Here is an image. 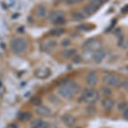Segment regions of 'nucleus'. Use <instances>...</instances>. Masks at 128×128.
I'll list each match as a JSON object with an SVG mask.
<instances>
[{"label":"nucleus","mask_w":128,"mask_h":128,"mask_svg":"<svg viewBox=\"0 0 128 128\" xmlns=\"http://www.w3.org/2000/svg\"><path fill=\"white\" fill-rule=\"evenodd\" d=\"M79 92L80 86L76 82L71 81V80L61 84L57 89V92L60 96L65 99H68V100L73 98L74 95L77 94Z\"/></svg>","instance_id":"f257e3e1"},{"label":"nucleus","mask_w":128,"mask_h":128,"mask_svg":"<svg viewBox=\"0 0 128 128\" xmlns=\"http://www.w3.org/2000/svg\"><path fill=\"white\" fill-rule=\"evenodd\" d=\"M99 96H100V94L98 90L95 89L89 88L84 90L81 98L84 102H87L89 104H94L99 100Z\"/></svg>","instance_id":"f03ea898"},{"label":"nucleus","mask_w":128,"mask_h":128,"mask_svg":"<svg viewBox=\"0 0 128 128\" xmlns=\"http://www.w3.org/2000/svg\"><path fill=\"white\" fill-rule=\"evenodd\" d=\"M118 108L120 110L123 111L125 110V109L127 108V105H126V102H120L119 105H118Z\"/></svg>","instance_id":"f3484780"},{"label":"nucleus","mask_w":128,"mask_h":128,"mask_svg":"<svg viewBox=\"0 0 128 128\" xmlns=\"http://www.w3.org/2000/svg\"><path fill=\"white\" fill-rule=\"evenodd\" d=\"M44 121L41 119H36L31 123V128H42Z\"/></svg>","instance_id":"9b49d317"},{"label":"nucleus","mask_w":128,"mask_h":128,"mask_svg":"<svg viewBox=\"0 0 128 128\" xmlns=\"http://www.w3.org/2000/svg\"><path fill=\"white\" fill-rule=\"evenodd\" d=\"M123 116H124V118H125L126 120L127 119V108L126 109H125V110H123Z\"/></svg>","instance_id":"b1692460"},{"label":"nucleus","mask_w":128,"mask_h":128,"mask_svg":"<svg viewBox=\"0 0 128 128\" xmlns=\"http://www.w3.org/2000/svg\"><path fill=\"white\" fill-rule=\"evenodd\" d=\"M74 54H75V50H73V49L65 50L62 52V55L65 57H71V56H73Z\"/></svg>","instance_id":"ddd939ff"},{"label":"nucleus","mask_w":128,"mask_h":128,"mask_svg":"<svg viewBox=\"0 0 128 128\" xmlns=\"http://www.w3.org/2000/svg\"><path fill=\"white\" fill-rule=\"evenodd\" d=\"M50 19L55 24H62V22H64V16L62 12L56 11L51 14Z\"/></svg>","instance_id":"0eeeda50"},{"label":"nucleus","mask_w":128,"mask_h":128,"mask_svg":"<svg viewBox=\"0 0 128 128\" xmlns=\"http://www.w3.org/2000/svg\"><path fill=\"white\" fill-rule=\"evenodd\" d=\"M64 123L67 126H73L74 123L76 122V119L73 116H70V115H68L65 119H63Z\"/></svg>","instance_id":"f8f14e48"},{"label":"nucleus","mask_w":128,"mask_h":128,"mask_svg":"<svg viewBox=\"0 0 128 128\" xmlns=\"http://www.w3.org/2000/svg\"><path fill=\"white\" fill-rule=\"evenodd\" d=\"M63 32H64L63 29H55V30L51 31L50 34L53 35H61L63 34Z\"/></svg>","instance_id":"6ab92c4d"},{"label":"nucleus","mask_w":128,"mask_h":128,"mask_svg":"<svg viewBox=\"0 0 128 128\" xmlns=\"http://www.w3.org/2000/svg\"><path fill=\"white\" fill-rule=\"evenodd\" d=\"M31 102H32L34 104H35V105H40V102H41V99L40 98H34L31 100Z\"/></svg>","instance_id":"aec40b11"},{"label":"nucleus","mask_w":128,"mask_h":128,"mask_svg":"<svg viewBox=\"0 0 128 128\" xmlns=\"http://www.w3.org/2000/svg\"><path fill=\"white\" fill-rule=\"evenodd\" d=\"M36 112L40 115H42V116L48 117L50 115H51L50 109L48 107L44 106V105H42V104L38 105V107H37V108H36Z\"/></svg>","instance_id":"6e6552de"},{"label":"nucleus","mask_w":128,"mask_h":128,"mask_svg":"<svg viewBox=\"0 0 128 128\" xmlns=\"http://www.w3.org/2000/svg\"><path fill=\"white\" fill-rule=\"evenodd\" d=\"M31 117H32V114H31L30 113L24 112V113H22V114H20V118L22 120H28L29 119H31Z\"/></svg>","instance_id":"4468645a"},{"label":"nucleus","mask_w":128,"mask_h":128,"mask_svg":"<svg viewBox=\"0 0 128 128\" xmlns=\"http://www.w3.org/2000/svg\"><path fill=\"white\" fill-rule=\"evenodd\" d=\"M11 48L16 54H20L26 50L28 44H26V40H23V38H15V40L11 41Z\"/></svg>","instance_id":"7ed1b4c3"},{"label":"nucleus","mask_w":128,"mask_h":128,"mask_svg":"<svg viewBox=\"0 0 128 128\" xmlns=\"http://www.w3.org/2000/svg\"><path fill=\"white\" fill-rule=\"evenodd\" d=\"M56 45V43L55 41H50V42L46 43V50H50L55 48Z\"/></svg>","instance_id":"2eb2a0df"},{"label":"nucleus","mask_w":128,"mask_h":128,"mask_svg":"<svg viewBox=\"0 0 128 128\" xmlns=\"http://www.w3.org/2000/svg\"><path fill=\"white\" fill-rule=\"evenodd\" d=\"M70 44V41L69 40H64L62 42V44L63 45V46H66V45H68Z\"/></svg>","instance_id":"5701e85b"},{"label":"nucleus","mask_w":128,"mask_h":128,"mask_svg":"<svg viewBox=\"0 0 128 128\" xmlns=\"http://www.w3.org/2000/svg\"><path fill=\"white\" fill-rule=\"evenodd\" d=\"M98 81V75L96 71H90L86 76V83L90 86H96Z\"/></svg>","instance_id":"423d86ee"},{"label":"nucleus","mask_w":128,"mask_h":128,"mask_svg":"<svg viewBox=\"0 0 128 128\" xmlns=\"http://www.w3.org/2000/svg\"><path fill=\"white\" fill-rule=\"evenodd\" d=\"M38 14L40 16H44V14H45V9H44V7H40V9H38Z\"/></svg>","instance_id":"4be33fe9"},{"label":"nucleus","mask_w":128,"mask_h":128,"mask_svg":"<svg viewBox=\"0 0 128 128\" xmlns=\"http://www.w3.org/2000/svg\"><path fill=\"white\" fill-rule=\"evenodd\" d=\"M74 128H80V127H77V126H75V127H74Z\"/></svg>","instance_id":"393cba45"},{"label":"nucleus","mask_w":128,"mask_h":128,"mask_svg":"<svg viewBox=\"0 0 128 128\" xmlns=\"http://www.w3.org/2000/svg\"><path fill=\"white\" fill-rule=\"evenodd\" d=\"M81 1H83V0H65L66 4H74L80 3Z\"/></svg>","instance_id":"412c9836"},{"label":"nucleus","mask_w":128,"mask_h":128,"mask_svg":"<svg viewBox=\"0 0 128 128\" xmlns=\"http://www.w3.org/2000/svg\"><path fill=\"white\" fill-rule=\"evenodd\" d=\"M102 94L105 95V96H109V95L112 93L111 90L108 87V86H105V87H102Z\"/></svg>","instance_id":"dca6fc26"},{"label":"nucleus","mask_w":128,"mask_h":128,"mask_svg":"<svg viewBox=\"0 0 128 128\" xmlns=\"http://www.w3.org/2000/svg\"><path fill=\"white\" fill-rule=\"evenodd\" d=\"M104 82L108 86H112V87H119L121 86V80L120 79L117 75L113 74H108L104 77Z\"/></svg>","instance_id":"20e7f679"},{"label":"nucleus","mask_w":128,"mask_h":128,"mask_svg":"<svg viewBox=\"0 0 128 128\" xmlns=\"http://www.w3.org/2000/svg\"><path fill=\"white\" fill-rule=\"evenodd\" d=\"M104 51L102 50H96V52L94 53L93 55V60L96 62H102V60L104 59Z\"/></svg>","instance_id":"9d476101"},{"label":"nucleus","mask_w":128,"mask_h":128,"mask_svg":"<svg viewBox=\"0 0 128 128\" xmlns=\"http://www.w3.org/2000/svg\"><path fill=\"white\" fill-rule=\"evenodd\" d=\"M102 106L106 111H111L114 108V101L108 98H104L102 101Z\"/></svg>","instance_id":"1a4fd4ad"},{"label":"nucleus","mask_w":128,"mask_h":128,"mask_svg":"<svg viewBox=\"0 0 128 128\" xmlns=\"http://www.w3.org/2000/svg\"><path fill=\"white\" fill-rule=\"evenodd\" d=\"M82 16L80 13H74L73 15H72V18H73L74 20H81L82 18Z\"/></svg>","instance_id":"a211bd4d"},{"label":"nucleus","mask_w":128,"mask_h":128,"mask_svg":"<svg viewBox=\"0 0 128 128\" xmlns=\"http://www.w3.org/2000/svg\"><path fill=\"white\" fill-rule=\"evenodd\" d=\"M101 4H102V0H93L87 6H86L84 8V14L86 16H90L92 14H94L99 9V7L101 6Z\"/></svg>","instance_id":"39448f33"}]
</instances>
